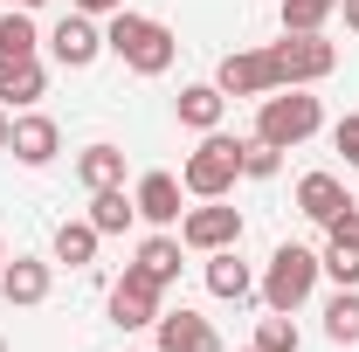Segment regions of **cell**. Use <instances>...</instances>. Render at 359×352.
Returning <instances> with one entry per match:
<instances>
[{
	"instance_id": "cell-25",
	"label": "cell",
	"mask_w": 359,
	"mask_h": 352,
	"mask_svg": "<svg viewBox=\"0 0 359 352\" xmlns=\"http://www.w3.org/2000/svg\"><path fill=\"white\" fill-rule=\"evenodd\" d=\"M325 339L332 346H359V290H339L325 304Z\"/></svg>"
},
{
	"instance_id": "cell-6",
	"label": "cell",
	"mask_w": 359,
	"mask_h": 352,
	"mask_svg": "<svg viewBox=\"0 0 359 352\" xmlns=\"http://www.w3.org/2000/svg\"><path fill=\"white\" fill-rule=\"evenodd\" d=\"M166 311V283H152L138 263H125V276L111 283V325L118 332H152Z\"/></svg>"
},
{
	"instance_id": "cell-7",
	"label": "cell",
	"mask_w": 359,
	"mask_h": 352,
	"mask_svg": "<svg viewBox=\"0 0 359 352\" xmlns=\"http://www.w3.org/2000/svg\"><path fill=\"white\" fill-rule=\"evenodd\" d=\"M180 249H194V256L242 249V208H228V201H201V208H187V215H180Z\"/></svg>"
},
{
	"instance_id": "cell-17",
	"label": "cell",
	"mask_w": 359,
	"mask_h": 352,
	"mask_svg": "<svg viewBox=\"0 0 359 352\" xmlns=\"http://www.w3.org/2000/svg\"><path fill=\"white\" fill-rule=\"evenodd\" d=\"M208 290H215L222 304H242V297H256V269L242 263L235 249H215V256H208Z\"/></svg>"
},
{
	"instance_id": "cell-10",
	"label": "cell",
	"mask_w": 359,
	"mask_h": 352,
	"mask_svg": "<svg viewBox=\"0 0 359 352\" xmlns=\"http://www.w3.org/2000/svg\"><path fill=\"white\" fill-rule=\"evenodd\" d=\"M7 152H14L21 166H55V152H62V125H55L48 111H21L14 132H7Z\"/></svg>"
},
{
	"instance_id": "cell-28",
	"label": "cell",
	"mask_w": 359,
	"mask_h": 352,
	"mask_svg": "<svg viewBox=\"0 0 359 352\" xmlns=\"http://www.w3.org/2000/svg\"><path fill=\"white\" fill-rule=\"evenodd\" d=\"M332 145L346 152V166H353V173H359V111H346V118L332 125Z\"/></svg>"
},
{
	"instance_id": "cell-23",
	"label": "cell",
	"mask_w": 359,
	"mask_h": 352,
	"mask_svg": "<svg viewBox=\"0 0 359 352\" xmlns=\"http://www.w3.org/2000/svg\"><path fill=\"white\" fill-rule=\"evenodd\" d=\"M97 242H104V235L90 228V215H83V221H62V228H55V263L90 269V263H97Z\"/></svg>"
},
{
	"instance_id": "cell-15",
	"label": "cell",
	"mask_w": 359,
	"mask_h": 352,
	"mask_svg": "<svg viewBox=\"0 0 359 352\" xmlns=\"http://www.w3.org/2000/svg\"><path fill=\"white\" fill-rule=\"evenodd\" d=\"M222 111H228L222 83H187L173 97V118L187 125V132H222Z\"/></svg>"
},
{
	"instance_id": "cell-18",
	"label": "cell",
	"mask_w": 359,
	"mask_h": 352,
	"mask_svg": "<svg viewBox=\"0 0 359 352\" xmlns=\"http://www.w3.org/2000/svg\"><path fill=\"white\" fill-rule=\"evenodd\" d=\"M42 55V28L28 7H7L0 14V62H35Z\"/></svg>"
},
{
	"instance_id": "cell-20",
	"label": "cell",
	"mask_w": 359,
	"mask_h": 352,
	"mask_svg": "<svg viewBox=\"0 0 359 352\" xmlns=\"http://www.w3.org/2000/svg\"><path fill=\"white\" fill-rule=\"evenodd\" d=\"M76 180H83L90 194H97V187H125V152H118V145H104V138L83 145V152H76Z\"/></svg>"
},
{
	"instance_id": "cell-26",
	"label": "cell",
	"mask_w": 359,
	"mask_h": 352,
	"mask_svg": "<svg viewBox=\"0 0 359 352\" xmlns=\"http://www.w3.org/2000/svg\"><path fill=\"white\" fill-rule=\"evenodd\" d=\"M297 346H304V332H297V318H290V311L256 318V352H297Z\"/></svg>"
},
{
	"instance_id": "cell-22",
	"label": "cell",
	"mask_w": 359,
	"mask_h": 352,
	"mask_svg": "<svg viewBox=\"0 0 359 352\" xmlns=\"http://www.w3.org/2000/svg\"><path fill=\"white\" fill-rule=\"evenodd\" d=\"M318 269H325L339 290H359V235H325V249H318Z\"/></svg>"
},
{
	"instance_id": "cell-12",
	"label": "cell",
	"mask_w": 359,
	"mask_h": 352,
	"mask_svg": "<svg viewBox=\"0 0 359 352\" xmlns=\"http://www.w3.org/2000/svg\"><path fill=\"white\" fill-rule=\"evenodd\" d=\"M48 283H55V269H48L42 256H7V263H0V297L14 311L48 304Z\"/></svg>"
},
{
	"instance_id": "cell-24",
	"label": "cell",
	"mask_w": 359,
	"mask_h": 352,
	"mask_svg": "<svg viewBox=\"0 0 359 352\" xmlns=\"http://www.w3.org/2000/svg\"><path fill=\"white\" fill-rule=\"evenodd\" d=\"M332 14H339V0H283V7H276L283 35H325Z\"/></svg>"
},
{
	"instance_id": "cell-5",
	"label": "cell",
	"mask_w": 359,
	"mask_h": 352,
	"mask_svg": "<svg viewBox=\"0 0 359 352\" xmlns=\"http://www.w3.org/2000/svg\"><path fill=\"white\" fill-rule=\"evenodd\" d=\"M269 69H276V90H290V83L311 90L339 69V42L332 35H283V42H269Z\"/></svg>"
},
{
	"instance_id": "cell-13",
	"label": "cell",
	"mask_w": 359,
	"mask_h": 352,
	"mask_svg": "<svg viewBox=\"0 0 359 352\" xmlns=\"http://www.w3.org/2000/svg\"><path fill=\"white\" fill-rule=\"evenodd\" d=\"M180 194H187V187H180L173 173H145V180L132 187L138 221H152V228H180Z\"/></svg>"
},
{
	"instance_id": "cell-30",
	"label": "cell",
	"mask_w": 359,
	"mask_h": 352,
	"mask_svg": "<svg viewBox=\"0 0 359 352\" xmlns=\"http://www.w3.org/2000/svg\"><path fill=\"white\" fill-rule=\"evenodd\" d=\"M339 14H346V28L359 35V0H339Z\"/></svg>"
},
{
	"instance_id": "cell-36",
	"label": "cell",
	"mask_w": 359,
	"mask_h": 352,
	"mask_svg": "<svg viewBox=\"0 0 359 352\" xmlns=\"http://www.w3.org/2000/svg\"><path fill=\"white\" fill-rule=\"evenodd\" d=\"M249 352H256V346H249Z\"/></svg>"
},
{
	"instance_id": "cell-35",
	"label": "cell",
	"mask_w": 359,
	"mask_h": 352,
	"mask_svg": "<svg viewBox=\"0 0 359 352\" xmlns=\"http://www.w3.org/2000/svg\"><path fill=\"white\" fill-rule=\"evenodd\" d=\"M0 352H7V339H0Z\"/></svg>"
},
{
	"instance_id": "cell-19",
	"label": "cell",
	"mask_w": 359,
	"mask_h": 352,
	"mask_svg": "<svg viewBox=\"0 0 359 352\" xmlns=\"http://www.w3.org/2000/svg\"><path fill=\"white\" fill-rule=\"evenodd\" d=\"M132 221H138V201L125 187H97V194H90V228H97V235H125Z\"/></svg>"
},
{
	"instance_id": "cell-31",
	"label": "cell",
	"mask_w": 359,
	"mask_h": 352,
	"mask_svg": "<svg viewBox=\"0 0 359 352\" xmlns=\"http://www.w3.org/2000/svg\"><path fill=\"white\" fill-rule=\"evenodd\" d=\"M7 132H14V111L0 104V152H7Z\"/></svg>"
},
{
	"instance_id": "cell-2",
	"label": "cell",
	"mask_w": 359,
	"mask_h": 352,
	"mask_svg": "<svg viewBox=\"0 0 359 352\" xmlns=\"http://www.w3.org/2000/svg\"><path fill=\"white\" fill-rule=\"evenodd\" d=\"M318 249H304V242H276L269 249V263H263V276H256V297H263V311H297L311 304V290H318Z\"/></svg>"
},
{
	"instance_id": "cell-8",
	"label": "cell",
	"mask_w": 359,
	"mask_h": 352,
	"mask_svg": "<svg viewBox=\"0 0 359 352\" xmlns=\"http://www.w3.org/2000/svg\"><path fill=\"white\" fill-rule=\"evenodd\" d=\"M42 48L55 55V62H62V69H90V62L104 55V21L69 7V14H62V21H55V28L42 35Z\"/></svg>"
},
{
	"instance_id": "cell-14",
	"label": "cell",
	"mask_w": 359,
	"mask_h": 352,
	"mask_svg": "<svg viewBox=\"0 0 359 352\" xmlns=\"http://www.w3.org/2000/svg\"><path fill=\"white\" fill-rule=\"evenodd\" d=\"M339 208H353V194H346V180H339V173H304V180H297V215H304V221L325 228Z\"/></svg>"
},
{
	"instance_id": "cell-9",
	"label": "cell",
	"mask_w": 359,
	"mask_h": 352,
	"mask_svg": "<svg viewBox=\"0 0 359 352\" xmlns=\"http://www.w3.org/2000/svg\"><path fill=\"white\" fill-rule=\"evenodd\" d=\"M152 346L159 352H222V332H215V318H201V311H159V325H152Z\"/></svg>"
},
{
	"instance_id": "cell-3",
	"label": "cell",
	"mask_w": 359,
	"mask_h": 352,
	"mask_svg": "<svg viewBox=\"0 0 359 352\" xmlns=\"http://www.w3.org/2000/svg\"><path fill=\"white\" fill-rule=\"evenodd\" d=\"M325 125V104H318L304 83L290 90H269V97H256V138H269L276 152H290V145H304V138Z\"/></svg>"
},
{
	"instance_id": "cell-32",
	"label": "cell",
	"mask_w": 359,
	"mask_h": 352,
	"mask_svg": "<svg viewBox=\"0 0 359 352\" xmlns=\"http://www.w3.org/2000/svg\"><path fill=\"white\" fill-rule=\"evenodd\" d=\"M0 7H28V14H35V7H48V0H0Z\"/></svg>"
},
{
	"instance_id": "cell-16",
	"label": "cell",
	"mask_w": 359,
	"mask_h": 352,
	"mask_svg": "<svg viewBox=\"0 0 359 352\" xmlns=\"http://www.w3.org/2000/svg\"><path fill=\"white\" fill-rule=\"evenodd\" d=\"M48 97V69L42 62H0V104L7 111H35Z\"/></svg>"
},
{
	"instance_id": "cell-33",
	"label": "cell",
	"mask_w": 359,
	"mask_h": 352,
	"mask_svg": "<svg viewBox=\"0 0 359 352\" xmlns=\"http://www.w3.org/2000/svg\"><path fill=\"white\" fill-rule=\"evenodd\" d=\"M125 352H159V346H125Z\"/></svg>"
},
{
	"instance_id": "cell-27",
	"label": "cell",
	"mask_w": 359,
	"mask_h": 352,
	"mask_svg": "<svg viewBox=\"0 0 359 352\" xmlns=\"http://www.w3.org/2000/svg\"><path fill=\"white\" fill-rule=\"evenodd\" d=\"M283 173V152H276V145H269V138H242V180H276Z\"/></svg>"
},
{
	"instance_id": "cell-34",
	"label": "cell",
	"mask_w": 359,
	"mask_h": 352,
	"mask_svg": "<svg viewBox=\"0 0 359 352\" xmlns=\"http://www.w3.org/2000/svg\"><path fill=\"white\" fill-rule=\"evenodd\" d=\"M0 263H7V242H0Z\"/></svg>"
},
{
	"instance_id": "cell-29",
	"label": "cell",
	"mask_w": 359,
	"mask_h": 352,
	"mask_svg": "<svg viewBox=\"0 0 359 352\" xmlns=\"http://www.w3.org/2000/svg\"><path fill=\"white\" fill-rule=\"evenodd\" d=\"M69 7H76V14H97V21H111V14H118L125 0H69Z\"/></svg>"
},
{
	"instance_id": "cell-21",
	"label": "cell",
	"mask_w": 359,
	"mask_h": 352,
	"mask_svg": "<svg viewBox=\"0 0 359 352\" xmlns=\"http://www.w3.org/2000/svg\"><path fill=\"white\" fill-rule=\"evenodd\" d=\"M132 263L145 269L152 283H180V235H166V228H159V235H145Z\"/></svg>"
},
{
	"instance_id": "cell-11",
	"label": "cell",
	"mask_w": 359,
	"mask_h": 352,
	"mask_svg": "<svg viewBox=\"0 0 359 352\" xmlns=\"http://www.w3.org/2000/svg\"><path fill=\"white\" fill-rule=\"evenodd\" d=\"M215 83H222V97H269V90H276L269 48H235V55H222Z\"/></svg>"
},
{
	"instance_id": "cell-4",
	"label": "cell",
	"mask_w": 359,
	"mask_h": 352,
	"mask_svg": "<svg viewBox=\"0 0 359 352\" xmlns=\"http://www.w3.org/2000/svg\"><path fill=\"white\" fill-rule=\"evenodd\" d=\"M235 180H242V138L201 132V145H194V152H187V166H180V187H187L194 201H228V194H235Z\"/></svg>"
},
{
	"instance_id": "cell-1",
	"label": "cell",
	"mask_w": 359,
	"mask_h": 352,
	"mask_svg": "<svg viewBox=\"0 0 359 352\" xmlns=\"http://www.w3.org/2000/svg\"><path fill=\"white\" fill-rule=\"evenodd\" d=\"M104 55H118L132 76H166V69H173V55H180V42H173V28H166V21L118 7V14L104 21Z\"/></svg>"
}]
</instances>
